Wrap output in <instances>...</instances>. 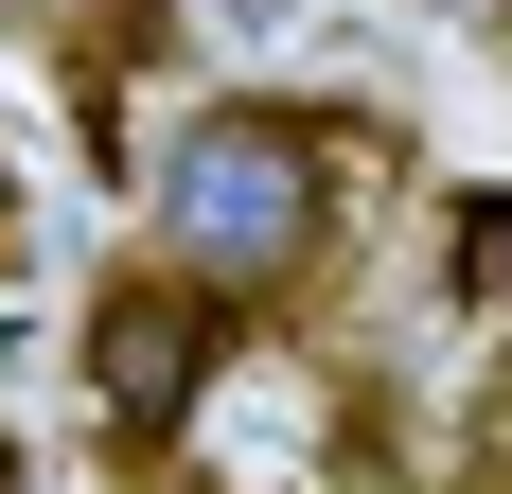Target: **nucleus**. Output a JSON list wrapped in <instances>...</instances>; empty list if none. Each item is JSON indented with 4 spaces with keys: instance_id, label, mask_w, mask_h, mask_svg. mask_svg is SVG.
<instances>
[{
    "instance_id": "nucleus-3",
    "label": "nucleus",
    "mask_w": 512,
    "mask_h": 494,
    "mask_svg": "<svg viewBox=\"0 0 512 494\" xmlns=\"http://www.w3.org/2000/svg\"><path fill=\"white\" fill-rule=\"evenodd\" d=\"M0 18L71 71V89H124V71H159V36H177V0H0Z\"/></svg>"
},
{
    "instance_id": "nucleus-5",
    "label": "nucleus",
    "mask_w": 512,
    "mask_h": 494,
    "mask_svg": "<svg viewBox=\"0 0 512 494\" xmlns=\"http://www.w3.org/2000/svg\"><path fill=\"white\" fill-rule=\"evenodd\" d=\"M477 477L512 494V371H495V406H477Z\"/></svg>"
},
{
    "instance_id": "nucleus-2",
    "label": "nucleus",
    "mask_w": 512,
    "mask_h": 494,
    "mask_svg": "<svg viewBox=\"0 0 512 494\" xmlns=\"http://www.w3.org/2000/svg\"><path fill=\"white\" fill-rule=\"evenodd\" d=\"M212 389H230V300H195L177 265H124V283L89 300V406H106V442H195Z\"/></svg>"
},
{
    "instance_id": "nucleus-1",
    "label": "nucleus",
    "mask_w": 512,
    "mask_h": 494,
    "mask_svg": "<svg viewBox=\"0 0 512 494\" xmlns=\"http://www.w3.org/2000/svg\"><path fill=\"white\" fill-rule=\"evenodd\" d=\"M354 177L371 142L354 124H318V106H265V89H212L159 124V265L195 300H230V318H265V300H301L336 247H354Z\"/></svg>"
},
{
    "instance_id": "nucleus-4",
    "label": "nucleus",
    "mask_w": 512,
    "mask_h": 494,
    "mask_svg": "<svg viewBox=\"0 0 512 494\" xmlns=\"http://www.w3.org/2000/svg\"><path fill=\"white\" fill-rule=\"evenodd\" d=\"M442 300H460V318H512V195L442 212Z\"/></svg>"
},
{
    "instance_id": "nucleus-6",
    "label": "nucleus",
    "mask_w": 512,
    "mask_h": 494,
    "mask_svg": "<svg viewBox=\"0 0 512 494\" xmlns=\"http://www.w3.org/2000/svg\"><path fill=\"white\" fill-rule=\"evenodd\" d=\"M0 265H18V177H0Z\"/></svg>"
}]
</instances>
